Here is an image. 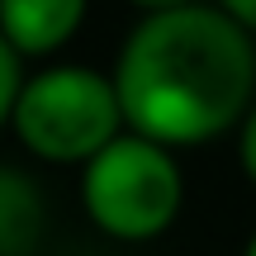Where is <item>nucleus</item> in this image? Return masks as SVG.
<instances>
[{
    "label": "nucleus",
    "instance_id": "nucleus-5",
    "mask_svg": "<svg viewBox=\"0 0 256 256\" xmlns=\"http://www.w3.org/2000/svg\"><path fill=\"white\" fill-rule=\"evenodd\" d=\"M43 228V200L28 176L0 166V256H28Z\"/></svg>",
    "mask_w": 256,
    "mask_h": 256
},
{
    "label": "nucleus",
    "instance_id": "nucleus-3",
    "mask_svg": "<svg viewBox=\"0 0 256 256\" xmlns=\"http://www.w3.org/2000/svg\"><path fill=\"white\" fill-rule=\"evenodd\" d=\"M185 200V180L171 147L147 142L138 133H124L86 162L81 176V204L100 232L119 242L162 238L176 223Z\"/></svg>",
    "mask_w": 256,
    "mask_h": 256
},
{
    "label": "nucleus",
    "instance_id": "nucleus-4",
    "mask_svg": "<svg viewBox=\"0 0 256 256\" xmlns=\"http://www.w3.org/2000/svg\"><path fill=\"white\" fill-rule=\"evenodd\" d=\"M86 19V0H0V38L19 57H48Z\"/></svg>",
    "mask_w": 256,
    "mask_h": 256
},
{
    "label": "nucleus",
    "instance_id": "nucleus-8",
    "mask_svg": "<svg viewBox=\"0 0 256 256\" xmlns=\"http://www.w3.org/2000/svg\"><path fill=\"white\" fill-rule=\"evenodd\" d=\"M218 10H223L228 19H238V24L256 38V0H218Z\"/></svg>",
    "mask_w": 256,
    "mask_h": 256
},
{
    "label": "nucleus",
    "instance_id": "nucleus-6",
    "mask_svg": "<svg viewBox=\"0 0 256 256\" xmlns=\"http://www.w3.org/2000/svg\"><path fill=\"white\" fill-rule=\"evenodd\" d=\"M19 90H24V66H19V52L0 38V128L14 119Z\"/></svg>",
    "mask_w": 256,
    "mask_h": 256
},
{
    "label": "nucleus",
    "instance_id": "nucleus-2",
    "mask_svg": "<svg viewBox=\"0 0 256 256\" xmlns=\"http://www.w3.org/2000/svg\"><path fill=\"white\" fill-rule=\"evenodd\" d=\"M10 124L34 156L86 166L114 138H124V104L114 76H100L90 66H48L24 81Z\"/></svg>",
    "mask_w": 256,
    "mask_h": 256
},
{
    "label": "nucleus",
    "instance_id": "nucleus-1",
    "mask_svg": "<svg viewBox=\"0 0 256 256\" xmlns=\"http://www.w3.org/2000/svg\"><path fill=\"white\" fill-rule=\"evenodd\" d=\"M124 124L162 147H194L256 104V43L218 5L147 14L114 62Z\"/></svg>",
    "mask_w": 256,
    "mask_h": 256
},
{
    "label": "nucleus",
    "instance_id": "nucleus-9",
    "mask_svg": "<svg viewBox=\"0 0 256 256\" xmlns=\"http://www.w3.org/2000/svg\"><path fill=\"white\" fill-rule=\"evenodd\" d=\"M138 10H147V14H166V10H185V5H194V0H133Z\"/></svg>",
    "mask_w": 256,
    "mask_h": 256
},
{
    "label": "nucleus",
    "instance_id": "nucleus-7",
    "mask_svg": "<svg viewBox=\"0 0 256 256\" xmlns=\"http://www.w3.org/2000/svg\"><path fill=\"white\" fill-rule=\"evenodd\" d=\"M238 152H242V171H247L252 185H256V104H252L247 119H242V142H238Z\"/></svg>",
    "mask_w": 256,
    "mask_h": 256
},
{
    "label": "nucleus",
    "instance_id": "nucleus-10",
    "mask_svg": "<svg viewBox=\"0 0 256 256\" xmlns=\"http://www.w3.org/2000/svg\"><path fill=\"white\" fill-rule=\"evenodd\" d=\"M247 256H256V238H252V242H247Z\"/></svg>",
    "mask_w": 256,
    "mask_h": 256
}]
</instances>
